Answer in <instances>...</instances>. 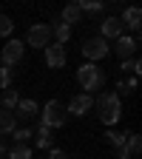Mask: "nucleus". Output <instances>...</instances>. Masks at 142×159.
<instances>
[{
	"label": "nucleus",
	"mask_w": 142,
	"mask_h": 159,
	"mask_svg": "<svg viewBox=\"0 0 142 159\" xmlns=\"http://www.w3.org/2000/svg\"><path fill=\"white\" fill-rule=\"evenodd\" d=\"M46 66L48 68H63L66 66V46H46Z\"/></svg>",
	"instance_id": "obj_10"
},
{
	"label": "nucleus",
	"mask_w": 142,
	"mask_h": 159,
	"mask_svg": "<svg viewBox=\"0 0 142 159\" xmlns=\"http://www.w3.org/2000/svg\"><path fill=\"white\" fill-rule=\"evenodd\" d=\"M105 71L103 68H99L97 63H83V66H80L77 68V83L80 85H83V94H94V91H99V88H103L105 85Z\"/></svg>",
	"instance_id": "obj_2"
},
{
	"label": "nucleus",
	"mask_w": 142,
	"mask_h": 159,
	"mask_svg": "<svg viewBox=\"0 0 142 159\" xmlns=\"http://www.w3.org/2000/svg\"><path fill=\"white\" fill-rule=\"evenodd\" d=\"M91 108H94V97H88V94H77V97H71V102H68L66 114H71V116H83V114H88Z\"/></svg>",
	"instance_id": "obj_7"
},
{
	"label": "nucleus",
	"mask_w": 142,
	"mask_h": 159,
	"mask_svg": "<svg viewBox=\"0 0 142 159\" xmlns=\"http://www.w3.org/2000/svg\"><path fill=\"white\" fill-rule=\"evenodd\" d=\"M9 159H31V148L29 145H14V148H9Z\"/></svg>",
	"instance_id": "obj_22"
},
{
	"label": "nucleus",
	"mask_w": 142,
	"mask_h": 159,
	"mask_svg": "<svg viewBox=\"0 0 142 159\" xmlns=\"http://www.w3.org/2000/svg\"><path fill=\"white\" fill-rule=\"evenodd\" d=\"M122 26H128V29H134V34H139V26H142V11L136 9V6H131V9H125L122 11Z\"/></svg>",
	"instance_id": "obj_12"
},
{
	"label": "nucleus",
	"mask_w": 142,
	"mask_h": 159,
	"mask_svg": "<svg viewBox=\"0 0 142 159\" xmlns=\"http://www.w3.org/2000/svg\"><path fill=\"white\" fill-rule=\"evenodd\" d=\"M37 111H40V105L34 102V99H20L11 114H14V119H23V122H26V119H34Z\"/></svg>",
	"instance_id": "obj_11"
},
{
	"label": "nucleus",
	"mask_w": 142,
	"mask_h": 159,
	"mask_svg": "<svg viewBox=\"0 0 142 159\" xmlns=\"http://www.w3.org/2000/svg\"><path fill=\"white\" fill-rule=\"evenodd\" d=\"M34 136H37V139H34V145H37L40 151H51V131H48L46 125H40Z\"/></svg>",
	"instance_id": "obj_16"
},
{
	"label": "nucleus",
	"mask_w": 142,
	"mask_h": 159,
	"mask_svg": "<svg viewBox=\"0 0 142 159\" xmlns=\"http://www.w3.org/2000/svg\"><path fill=\"white\" fill-rule=\"evenodd\" d=\"M136 46H139V40L136 37H117V46H114V54L119 57V60H131L134 54H136Z\"/></svg>",
	"instance_id": "obj_8"
},
{
	"label": "nucleus",
	"mask_w": 142,
	"mask_h": 159,
	"mask_svg": "<svg viewBox=\"0 0 142 159\" xmlns=\"http://www.w3.org/2000/svg\"><path fill=\"white\" fill-rule=\"evenodd\" d=\"M66 119H68V114H66V108L57 102V99H48V102L43 105V114H40V125H46L48 131L51 128H63L66 125Z\"/></svg>",
	"instance_id": "obj_3"
},
{
	"label": "nucleus",
	"mask_w": 142,
	"mask_h": 159,
	"mask_svg": "<svg viewBox=\"0 0 142 159\" xmlns=\"http://www.w3.org/2000/svg\"><path fill=\"white\" fill-rule=\"evenodd\" d=\"M105 139H108L114 148H125V142H128V131H108Z\"/></svg>",
	"instance_id": "obj_19"
},
{
	"label": "nucleus",
	"mask_w": 142,
	"mask_h": 159,
	"mask_svg": "<svg viewBox=\"0 0 142 159\" xmlns=\"http://www.w3.org/2000/svg\"><path fill=\"white\" fill-rule=\"evenodd\" d=\"M99 29H103V31H99V37H103V40H108V37H122V31H125V26H122V20H119V17H105L103 20V23H99Z\"/></svg>",
	"instance_id": "obj_9"
},
{
	"label": "nucleus",
	"mask_w": 142,
	"mask_h": 159,
	"mask_svg": "<svg viewBox=\"0 0 142 159\" xmlns=\"http://www.w3.org/2000/svg\"><path fill=\"white\" fill-rule=\"evenodd\" d=\"M14 31V20L9 14H0V37H9Z\"/></svg>",
	"instance_id": "obj_25"
},
{
	"label": "nucleus",
	"mask_w": 142,
	"mask_h": 159,
	"mask_svg": "<svg viewBox=\"0 0 142 159\" xmlns=\"http://www.w3.org/2000/svg\"><path fill=\"white\" fill-rule=\"evenodd\" d=\"M23 54H26V43L23 40H9V43L3 46V51H0V66H14V63H20V60H23Z\"/></svg>",
	"instance_id": "obj_5"
},
{
	"label": "nucleus",
	"mask_w": 142,
	"mask_h": 159,
	"mask_svg": "<svg viewBox=\"0 0 142 159\" xmlns=\"http://www.w3.org/2000/svg\"><path fill=\"white\" fill-rule=\"evenodd\" d=\"M125 148H128V153H131V156H139V151H142V139H139L136 134H128Z\"/></svg>",
	"instance_id": "obj_24"
},
{
	"label": "nucleus",
	"mask_w": 142,
	"mask_h": 159,
	"mask_svg": "<svg viewBox=\"0 0 142 159\" xmlns=\"http://www.w3.org/2000/svg\"><path fill=\"white\" fill-rule=\"evenodd\" d=\"M77 6L83 14H103L105 11V3H99V0H80Z\"/></svg>",
	"instance_id": "obj_18"
},
{
	"label": "nucleus",
	"mask_w": 142,
	"mask_h": 159,
	"mask_svg": "<svg viewBox=\"0 0 142 159\" xmlns=\"http://www.w3.org/2000/svg\"><path fill=\"white\" fill-rule=\"evenodd\" d=\"M11 80H14V68H9V66H0V88H11Z\"/></svg>",
	"instance_id": "obj_23"
},
{
	"label": "nucleus",
	"mask_w": 142,
	"mask_h": 159,
	"mask_svg": "<svg viewBox=\"0 0 142 159\" xmlns=\"http://www.w3.org/2000/svg\"><path fill=\"white\" fill-rule=\"evenodd\" d=\"M108 51H111V46H108V40H103V37H88L85 43H83V54H85L88 63L105 60V57H108Z\"/></svg>",
	"instance_id": "obj_4"
},
{
	"label": "nucleus",
	"mask_w": 142,
	"mask_h": 159,
	"mask_svg": "<svg viewBox=\"0 0 142 159\" xmlns=\"http://www.w3.org/2000/svg\"><path fill=\"white\" fill-rule=\"evenodd\" d=\"M117 159H134V156L128 153V148H117Z\"/></svg>",
	"instance_id": "obj_28"
},
{
	"label": "nucleus",
	"mask_w": 142,
	"mask_h": 159,
	"mask_svg": "<svg viewBox=\"0 0 142 159\" xmlns=\"http://www.w3.org/2000/svg\"><path fill=\"white\" fill-rule=\"evenodd\" d=\"M26 46H34V48H46L51 46V26L46 23H34L26 34Z\"/></svg>",
	"instance_id": "obj_6"
},
{
	"label": "nucleus",
	"mask_w": 142,
	"mask_h": 159,
	"mask_svg": "<svg viewBox=\"0 0 142 159\" xmlns=\"http://www.w3.org/2000/svg\"><path fill=\"white\" fill-rule=\"evenodd\" d=\"M136 88V77H128V80H119L117 83V97H125Z\"/></svg>",
	"instance_id": "obj_20"
},
{
	"label": "nucleus",
	"mask_w": 142,
	"mask_h": 159,
	"mask_svg": "<svg viewBox=\"0 0 142 159\" xmlns=\"http://www.w3.org/2000/svg\"><path fill=\"white\" fill-rule=\"evenodd\" d=\"M3 153H9V142H6L3 136H0V156H3Z\"/></svg>",
	"instance_id": "obj_29"
},
{
	"label": "nucleus",
	"mask_w": 142,
	"mask_h": 159,
	"mask_svg": "<svg viewBox=\"0 0 142 159\" xmlns=\"http://www.w3.org/2000/svg\"><path fill=\"white\" fill-rule=\"evenodd\" d=\"M48 159H71V156H68L66 151H60V148H51V151H48Z\"/></svg>",
	"instance_id": "obj_27"
},
{
	"label": "nucleus",
	"mask_w": 142,
	"mask_h": 159,
	"mask_svg": "<svg viewBox=\"0 0 142 159\" xmlns=\"http://www.w3.org/2000/svg\"><path fill=\"white\" fill-rule=\"evenodd\" d=\"M60 20H63V23H66V26L71 29L74 23H80V20H83V11H80V6H77V3H71V6H66V9H63Z\"/></svg>",
	"instance_id": "obj_14"
},
{
	"label": "nucleus",
	"mask_w": 142,
	"mask_h": 159,
	"mask_svg": "<svg viewBox=\"0 0 142 159\" xmlns=\"http://www.w3.org/2000/svg\"><path fill=\"white\" fill-rule=\"evenodd\" d=\"M94 105L99 111V122L103 125H117L119 122V116H122V102H119V97L114 91H103L97 99H94Z\"/></svg>",
	"instance_id": "obj_1"
},
{
	"label": "nucleus",
	"mask_w": 142,
	"mask_h": 159,
	"mask_svg": "<svg viewBox=\"0 0 142 159\" xmlns=\"http://www.w3.org/2000/svg\"><path fill=\"white\" fill-rule=\"evenodd\" d=\"M51 37L57 40V46H63V43H68V40H71V29L63 23V20H54V26H51Z\"/></svg>",
	"instance_id": "obj_13"
},
{
	"label": "nucleus",
	"mask_w": 142,
	"mask_h": 159,
	"mask_svg": "<svg viewBox=\"0 0 142 159\" xmlns=\"http://www.w3.org/2000/svg\"><path fill=\"white\" fill-rule=\"evenodd\" d=\"M122 74H139V60L136 57H131V60H122Z\"/></svg>",
	"instance_id": "obj_26"
},
{
	"label": "nucleus",
	"mask_w": 142,
	"mask_h": 159,
	"mask_svg": "<svg viewBox=\"0 0 142 159\" xmlns=\"http://www.w3.org/2000/svg\"><path fill=\"white\" fill-rule=\"evenodd\" d=\"M20 102V94L14 88H6L3 94H0V108H6V111H14V105Z\"/></svg>",
	"instance_id": "obj_17"
},
{
	"label": "nucleus",
	"mask_w": 142,
	"mask_h": 159,
	"mask_svg": "<svg viewBox=\"0 0 142 159\" xmlns=\"http://www.w3.org/2000/svg\"><path fill=\"white\" fill-rule=\"evenodd\" d=\"M31 136H34L31 128H14V131H11V139H14L17 145H29V139H31Z\"/></svg>",
	"instance_id": "obj_21"
},
{
	"label": "nucleus",
	"mask_w": 142,
	"mask_h": 159,
	"mask_svg": "<svg viewBox=\"0 0 142 159\" xmlns=\"http://www.w3.org/2000/svg\"><path fill=\"white\" fill-rule=\"evenodd\" d=\"M14 128H17L14 114H11V111H6V108H0V136H3V134H11Z\"/></svg>",
	"instance_id": "obj_15"
},
{
	"label": "nucleus",
	"mask_w": 142,
	"mask_h": 159,
	"mask_svg": "<svg viewBox=\"0 0 142 159\" xmlns=\"http://www.w3.org/2000/svg\"><path fill=\"white\" fill-rule=\"evenodd\" d=\"M0 159H3V156H0Z\"/></svg>",
	"instance_id": "obj_30"
}]
</instances>
